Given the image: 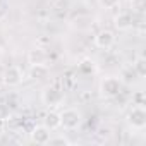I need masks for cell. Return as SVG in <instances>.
Wrapping results in <instances>:
<instances>
[{
    "mask_svg": "<svg viewBox=\"0 0 146 146\" xmlns=\"http://www.w3.org/2000/svg\"><path fill=\"white\" fill-rule=\"evenodd\" d=\"M81 124H83V115L79 110L65 108L64 112H60V127H64L65 131H76L81 127Z\"/></svg>",
    "mask_w": 146,
    "mask_h": 146,
    "instance_id": "obj_1",
    "label": "cell"
},
{
    "mask_svg": "<svg viewBox=\"0 0 146 146\" xmlns=\"http://www.w3.org/2000/svg\"><path fill=\"white\" fill-rule=\"evenodd\" d=\"M122 91V79L115 76H107L100 83V95L103 98H115Z\"/></svg>",
    "mask_w": 146,
    "mask_h": 146,
    "instance_id": "obj_2",
    "label": "cell"
},
{
    "mask_svg": "<svg viewBox=\"0 0 146 146\" xmlns=\"http://www.w3.org/2000/svg\"><path fill=\"white\" fill-rule=\"evenodd\" d=\"M127 124L132 131H143L146 127V110L143 105H136L127 113Z\"/></svg>",
    "mask_w": 146,
    "mask_h": 146,
    "instance_id": "obj_3",
    "label": "cell"
},
{
    "mask_svg": "<svg viewBox=\"0 0 146 146\" xmlns=\"http://www.w3.org/2000/svg\"><path fill=\"white\" fill-rule=\"evenodd\" d=\"M41 102H43V105L48 107V108H57V107H60L62 102H64V93H62L58 88H55V86L45 88L43 93H41Z\"/></svg>",
    "mask_w": 146,
    "mask_h": 146,
    "instance_id": "obj_4",
    "label": "cell"
},
{
    "mask_svg": "<svg viewBox=\"0 0 146 146\" xmlns=\"http://www.w3.org/2000/svg\"><path fill=\"white\" fill-rule=\"evenodd\" d=\"M2 79H4V83H5L7 86L14 88V86H19V84L23 83L24 74H23V70H21L17 65H11V67H7V69L4 70Z\"/></svg>",
    "mask_w": 146,
    "mask_h": 146,
    "instance_id": "obj_5",
    "label": "cell"
},
{
    "mask_svg": "<svg viewBox=\"0 0 146 146\" xmlns=\"http://www.w3.org/2000/svg\"><path fill=\"white\" fill-rule=\"evenodd\" d=\"M95 45L102 50H108L115 45V33L112 29H102L95 35Z\"/></svg>",
    "mask_w": 146,
    "mask_h": 146,
    "instance_id": "obj_6",
    "label": "cell"
},
{
    "mask_svg": "<svg viewBox=\"0 0 146 146\" xmlns=\"http://www.w3.org/2000/svg\"><path fill=\"white\" fill-rule=\"evenodd\" d=\"M31 141L33 143H36V144H48V139H50V136H52V131L45 125V124H41V125H36L33 131H31Z\"/></svg>",
    "mask_w": 146,
    "mask_h": 146,
    "instance_id": "obj_7",
    "label": "cell"
},
{
    "mask_svg": "<svg viewBox=\"0 0 146 146\" xmlns=\"http://www.w3.org/2000/svg\"><path fill=\"white\" fill-rule=\"evenodd\" d=\"M132 24H134V19H132L131 12H119L113 17V26L119 31H129L132 28Z\"/></svg>",
    "mask_w": 146,
    "mask_h": 146,
    "instance_id": "obj_8",
    "label": "cell"
},
{
    "mask_svg": "<svg viewBox=\"0 0 146 146\" xmlns=\"http://www.w3.org/2000/svg\"><path fill=\"white\" fill-rule=\"evenodd\" d=\"M46 53H45V50L43 48H33V50H29L28 52V62L31 64V65H36V64H46Z\"/></svg>",
    "mask_w": 146,
    "mask_h": 146,
    "instance_id": "obj_9",
    "label": "cell"
},
{
    "mask_svg": "<svg viewBox=\"0 0 146 146\" xmlns=\"http://www.w3.org/2000/svg\"><path fill=\"white\" fill-rule=\"evenodd\" d=\"M43 124H45L50 131L58 129V127H60V113H58V112H55V110H50V112L45 115Z\"/></svg>",
    "mask_w": 146,
    "mask_h": 146,
    "instance_id": "obj_10",
    "label": "cell"
},
{
    "mask_svg": "<svg viewBox=\"0 0 146 146\" xmlns=\"http://www.w3.org/2000/svg\"><path fill=\"white\" fill-rule=\"evenodd\" d=\"M29 76L33 79H45L48 76V67L46 64H36V65H31L29 69Z\"/></svg>",
    "mask_w": 146,
    "mask_h": 146,
    "instance_id": "obj_11",
    "label": "cell"
},
{
    "mask_svg": "<svg viewBox=\"0 0 146 146\" xmlns=\"http://www.w3.org/2000/svg\"><path fill=\"white\" fill-rule=\"evenodd\" d=\"M132 69H134V72H136V76H139V78H143L144 74H146V60H144V57H137L136 58V62L132 64Z\"/></svg>",
    "mask_w": 146,
    "mask_h": 146,
    "instance_id": "obj_12",
    "label": "cell"
},
{
    "mask_svg": "<svg viewBox=\"0 0 146 146\" xmlns=\"http://www.w3.org/2000/svg\"><path fill=\"white\" fill-rule=\"evenodd\" d=\"M131 11L134 14H143L146 11V0H131Z\"/></svg>",
    "mask_w": 146,
    "mask_h": 146,
    "instance_id": "obj_13",
    "label": "cell"
},
{
    "mask_svg": "<svg viewBox=\"0 0 146 146\" xmlns=\"http://www.w3.org/2000/svg\"><path fill=\"white\" fill-rule=\"evenodd\" d=\"M79 69L84 72V74H91V72L95 70V62L90 60V58H86V60H83V62L79 64Z\"/></svg>",
    "mask_w": 146,
    "mask_h": 146,
    "instance_id": "obj_14",
    "label": "cell"
},
{
    "mask_svg": "<svg viewBox=\"0 0 146 146\" xmlns=\"http://www.w3.org/2000/svg\"><path fill=\"white\" fill-rule=\"evenodd\" d=\"M119 4H120V0H98V5H100L102 9H107V11L115 9Z\"/></svg>",
    "mask_w": 146,
    "mask_h": 146,
    "instance_id": "obj_15",
    "label": "cell"
},
{
    "mask_svg": "<svg viewBox=\"0 0 146 146\" xmlns=\"http://www.w3.org/2000/svg\"><path fill=\"white\" fill-rule=\"evenodd\" d=\"M48 144H70V141L67 139V137H64V136H55V137H52L50 136V139H48Z\"/></svg>",
    "mask_w": 146,
    "mask_h": 146,
    "instance_id": "obj_16",
    "label": "cell"
},
{
    "mask_svg": "<svg viewBox=\"0 0 146 146\" xmlns=\"http://www.w3.org/2000/svg\"><path fill=\"white\" fill-rule=\"evenodd\" d=\"M136 100H137V105H144V102H143V93H137V95H136Z\"/></svg>",
    "mask_w": 146,
    "mask_h": 146,
    "instance_id": "obj_17",
    "label": "cell"
},
{
    "mask_svg": "<svg viewBox=\"0 0 146 146\" xmlns=\"http://www.w3.org/2000/svg\"><path fill=\"white\" fill-rule=\"evenodd\" d=\"M2 55H4V52H2V46H0V60H2Z\"/></svg>",
    "mask_w": 146,
    "mask_h": 146,
    "instance_id": "obj_18",
    "label": "cell"
}]
</instances>
